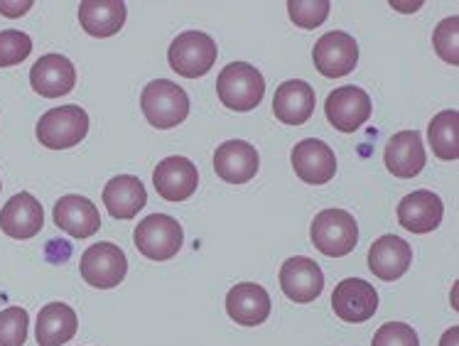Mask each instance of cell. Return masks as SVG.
<instances>
[{
    "label": "cell",
    "instance_id": "6da1fadb",
    "mask_svg": "<svg viewBox=\"0 0 459 346\" xmlns=\"http://www.w3.org/2000/svg\"><path fill=\"white\" fill-rule=\"evenodd\" d=\"M216 94H219V101L231 111H254L265 94V79L254 65L234 62V65L224 66V72H219Z\"/></svg>",
    "mask_w": 459,
    "mask_h": 346
},
{
    "label": "cell",
    "instance_id": "7a4b0ae2",
    "mask_svg": "<svg viewBox=\"0 0 459 346\" xmlns=\"http://www.w3.org/2000/svg\"><path fill=\"white\" fill-rule=\"evenodd\" d=\"M141 108L151 125L168 131L175 128L189 116L187 91L169 79H155L143 89Z\"/></svg>",
    "mask_w": 459,
    "mask_h": 346
},
{
    "label": "cell",
    "instance_id": "3957f363",
    "mask_svg": "<svg viewBox=\"0 0 459 346\" xmlns=\"http://www.w3.org/2000/svg\"><path fill=\"white\" fill-rule=\"evenodd\" d=\"M309 238L315 248L329 258L349 255L359 244L357 219L344 209H325L309 226Z\"/></svg>",
    "mask_w": 459,
    "mask_h": 346
},
{
    "label": "cell",
    "instance_id": "277c9868",
    "mask_svg": "<svg viewBox=\"0 0 459 346\" xmlns=\"http://www.w3.org/2000/svg\"><path fill=\"white\" fill-rule=\"evenodd\" d=\"M135 248L151 261H169L185 244V231L178 219L168 214H151L133 231Z\"/></svg>",
    "mask_w": 459,
    "mask_h": 346
},
{
    "label": "cell",
    "instance_id": "5b68a950",
    "mask_svg": "<svg viewBox=\"0 0 459 346\" xmlns=\"http://www.w3.org/2000/svg\"><path fill=\"white\" fill-rule=\"evenodd\" d=\"M89 133V116L82 106H59L42 113L38 121V141L48 150L74 148Z\"/></svg>",
    "mask_w": 459,
    "mask_h": 346
},
{
    "label": "cell",
    "instance_id": "8992f818",
    "mask_svg": "<svg viewBox=\"0 0 459 346\" xmlns=\"http://www.w3.org/2000/svg\"><path fill=\"white\" fill-rule=\"evenodd\" d=\"M216 56H219V49H216L214 39L206 32H197V30L178 35L172 39L168 52L169 66L179 76H187V79H197V76L212 72V66L216 65Z\"/></svg>",
    "mask_w": 459,
    "mask_h": 346
},
{
    "label": "cell",
    "instance_id": "52a82bcc",
    "mask_svg": "<svg viewBox=\"0 0 459 346\" xmlns=\"http://www.w3.org/2000/svg\"><path fill=\"white\" fill-rule=\"evenodd\" d=\"M79 271L91 288L99 290H111L118 288L128 272V258L116 244L101 241V244L89 246L82 255Z\"/></svg>",
    "mask_w": 459,
    "mask_h": 346
},
{
    "label": "cell",
    "instance_id": "ba28073f",
    "mask_svg": "<svg viewBox=\"0 0 459 346\" xmlns=\"http://www.w3.org/2000/svg\"><path fill=\"white\" fill-rule=\"evenodd\" d=\"M312 59H315L319 74L327 79L347 76L349 72H354L359 62L357 39L347 32H327L315 42Z\"/></svg>",
    "mask_w": 459,
    "mask_h": 346
},
{
    "label": "cell",
    "instance_id": "9c48e42d",
    "mask_svg": "<svg viewBox=\"0 0 459 346\" xmlns=\"http://www.w3.org/2000/svg\"><path fill=\"white\" fill-rule=\"evenodd\" d=\"M327 121L339 133H354L371 118V99L359 86H342L327 96Z\"/></svg>",
    "mask_w": 459,
    "mask_h": 346
},
{
    "label": "cell",
    "instance_id": "30bf717a",
    "mask_svg": "<svg viewBox=\"0 0 459 346\" xmlns=\"http://www.w3.org/2000/svg\"><path fill=\"white\" fill-rule=\"evenodd\" d=\"M332 307L339 319L349 324H361L371 319L378 309V292L371 282L364 278H347L334 288L332 295Z\"/></svg>",
    "mask_w": 459,
    "mask_h": 346
},
{
    "label": "cell",
    "instance_id": "8fae6325",
    "mask_svg": "<svg viewBox=\"0 0 459 346\" xmlns=\"http://www.w3.org/2000/svg\"><path fill=\"white\" fill-rule=\"evenodd\" d=\"M152 185L158 189V195L168 202H185L199 185V169L189 158L172 155L158 162V169L152 172Z\"/></svg>",
    "mask_w": 459,
    "mask_h": 346
},
{
    "label": "cell",
    "instance_id": "7c38bea8",
    "mask_svg": "<svg viewBox=\"0 0 459 346\" xmlns=\"http://www.w3.org/2000/svg\"><path fill=\"white\" fill-rule=\"evenodd\" d=\"M281 288L288 299L307 305V302H315L322 295L325 272L307 255H295V258H288L282 263Z\"/></svg>",
    "mask_w": 459,
    "mask_h": 346
},
{
    "label": "cell",
    "instance_id": "4fadbf2b",
    "mask_svg": "<svg viewBox=\"0 0 459 346\" xmlns=\"http://www.w3.org/2000/svg\"><path fill=\"white\" fill-rule=\"evenodd\" d=\"M292 169L307 185H327L337 172L334 150L319 138L300 141L292 150Z\"/></svg>",
    "mask_w": 459,
    "mask_h": 346
},
{
    "label": "cell",
    "instance_id": "5bb4252c",
    "mask_svg": "<svg viewBox=\"0 0 459 346\" xmlns=\"http://www.w3.org/2000/svg\"><path fill=\"white\" fill-rule=\"evenodd\" d=\"M261 168L258 150L246 141H226L214 152V169L229 185H246Z\"/></svg>",
    "mask_w": 459,
    "mask_h": 346
},
{
    "label": "cell",
    "instance_id": "9a60e30c",
    "mask_svg": "<svg viewBox=\"0 0 459 346\" xmlns=\"http://www.w3.org/2000/svg\"><path fill=\"white\" fill-rule=\"evenodd\" d=\"M445 204L430 189H418L401 199L398 204V221L411 234H430L442 224Z\"/></svg>",
    "mask_w": 459,
    "mask_h": 346
},
{
    "label": "cell",
    "instance_id": "2e32d148",
    "mask_svg": "<svg viewBox=\"0 0 459 346\" xmlns=\"http://www.w3.org/2000/svg\"><path fill=\"white\" fill-rule=\"evenodd\" d=\"M30 84L45 99H59L74 89L76 69L65 55H45L30 69Z\"/></svg>",
    "mask_w": 459,
    "mask_h": 346
},
{
    "label": "cell",
    "instance_id": "e0dca14e",
    "mask_svg": "<svg viewBox=\"0 0 459 346\" xmlns=\"http://www.w3.org/2000/svg\"><path fill=\"white\" fill-rule=\"evenodd\" d=\"M45 224V212L30 192L10 197L0 209V231L10 238H32Z\"/></svg>",
    "mask_w": 459,
    "mask_h": 346
},
{
    "label": "cell",
    "instance_id": "ac0fdd59",
    "mask_svg": "<svg viewBox=\"0 0 459 346\" xmlns=\"http://www.w3.org/2000/svg\"><path fill=\"white\" fill-rule=\"evenodd\" d=\"M226 312L241 327H258L271 317V295L258 282H238L226 295Z\"/></svg>",
    "mask_w": 459,
    "mask_h": 346
},
{
    "label": "cell",
    "instance_id": "d6986e66",
    "mask_svg": "<svg viewBox=\"0 0 459 346\" xmlns=\"http://www.w3.org/2000/svg\"><path fill=\"white\" fill-rule=\"evenodd\" d=\"M411 261L412 248L401 236L385 234L376 238L374 246L368 248V271L385 282L403 278L411 268Z\"/></svg>",
    "mask_w": 459,
    "mask_h": 346
},
{
    "label": "cell",
    "instance_id": "ffe728a7",
    "mask_svg": "<svg viewBox=\"0 0 459 346\" xmlns=\"http://www.w3.org/2000/svg\"><path fill=\"white\" fill-rule=\"evenodd\" d=\"M315 103H317L315 89L302 79H290L275 89L273 111H275V118L285 125H302L312 118Z\"/></svg>",
    "mask_w": 459,
    "mask_h": 346
},
{
    "label": "cell",
    "instance_id": "44dd1931",
    "mask_svg": "<svg viewBox=\"0 0 459 346\" xmlns=\"http://www.w3.org/2000/svg\"><path fill=\"white\" fill-rule=\"evenodd\" d=\"M55 224L74 238H89L101 229V216L91 199L66 195L55 204Z\"/></svg>",
    "mask_w": 459,
    "mask_h": 346
},
{
    "label": "cell",
    "instance_id": "7402d4cb",
    "mask_svg": "<svg viewBox=\"0 0 459 346\" xmlns=\"http://www.w3.org/2000/svg\"><path fill=\"white\" fill-rule=\"evenodd\" d=\"M385 168L395 177L411 179L420 175L425 168V148H422V138L415 131L395 133L394 138L385 145Z\"/></svg>",
    "mask_w": 459,
    "mask_h": 346
},
{
    "label": "cell",
    "instance_id": "603a6c76",
    "mask_svg": "<svg viewBox=\"0 0 459 346\" xmlns=\"http://www.w3.org/2000/svg\"><path fill=\"white\" fill-rule=\"evenodd\" d=\"M101 197L113 219H133L148 204V189L133 175H118L103 187Z\"/></svg>",
    "mask_w": 459,
    "mask_h": 346
},
{
    "label": "cell",
    "instance_id": "cb8c5ba5",
    "mask_svg": "<svg viewBox=\"0 0 459 346\" xmlns=\"http://www.w3.org/2000/svg\"><path fill=\"white\" fill-rule=\"evenodd\" d=\"M76 329H79V319L74 309L65 302H49L38 315V327H35L38 346H65L74 339Z\"/></svg>",
    "mask_w": 459,
    "mask_h": 346
},
{
    "label": "cell",
    "instance_id": "d4e9b609",
    "mask_svg": "<svg viewBox=\"0 0 459 346\" xmlns=\"http://www.w3.org/2000/svg\"><path fill=\"white\" fill-rule=\"evenodd\" d=\"M123 0H84L79 5V22L91 38H111L126 25Z\"/></svg>",
    "mask_w": 459,
    "mask_h": 346
},
{
    "label": "cell",
    "instance_id": "484cf974",
    "mask_svg": "<svg viewBox=\"0 0 459 346\" xmlns=\"http://www.w3.org/2000/svg\"><path fill=\"white\" fill-rule=\"evenodd\" d=\"M432 152L440 160L459 158V113L455 108L440 111L428 125Z\"/></svg>",
    "mask_w": 459,
    "mask_h": 346
},
{
    "label": "cell",
    "instance_id": "4316f807",
    "mask_svg": "<svg viewBox=\"0 0 459 346\" xmlns=\"http://www.w3.org/2000/svg\"><path fill=\"white\" fill-rule=\"evenodd\" d=\"M28 309L8 307L0 312V346H22L28 342Z\"/></svg>",
    "mask_w": 459,
    "mask_h": 346
},
{
    "label": "cell",
    "instance_id": "83f0119b",
    "mask_svg": "<svg viewBox=\"0 0 459 346\" xmlns=\"http://www.w3.org/2000/svg\"><path fill=\"white\" fill-rule=\"evenodd\" d=\"M329 10H332V5L327 0H290L288 3L290 20L302 30L319 28L329 18Z\"/></svg>",
    "mask_w": 459,
    "mask_h": 346
},
{
    "label": "cell",
    "instance_id": "f1b7e54d",
    "mask_svg": "<svg viewBox=\"0 0 459 346\" xmlns=\"http://www.w3.org/2000/svg\"><path fill=\"white\" fill-rule=\"evenodd\" d=\"M459 18L457 15H452V18H445L435 28L432 32V45L437 49V55L445 59V62H450V65H459Z\"/></svg>",
    "mask_w": 459,
    "mask_h": 346
},
{
    "label": "cell",
    "instance_id": "f546056e",
    "mask_svg": "<svg viewBox=\"0 0 459 346\" xmlns=\"http://www.w3.org/2000/svg\"><path fill=\"white\" fill-rule=\"evenodd\" d=\"M32 52V39L20 30L0 32V66H15L25 62Z\"/></svg>",
    "mask_w": 459,
    "mask_h": 346
},
{
    "label": "cell",
    "instance_id": "4dcf8cb0",
    "mask_svg": "<svg viewBox=\"0 0 459 346\" xmlns=\"http://www.w3.org/2000/svg\"><path fill=\"white\" fill-rule=\"evenodd\" d=\"M371 346H420V342H418L415 329L408 327L405 322H388L384 327H378Z\"/></svg>",
    "mask_w": 459,
    "mask_h": 346
},
{
    "label": "cell",
    "instance_id": "1f68e13d",
    "mask_svg": "<svg viewBox=\"0 0 459 346\" xmlns=\"http://www.w3.org/2000/svg\"><path fill=\"white\" fill-rule=\"evenodd\" d=\"M30 8H32L30 0H25V3H5V0H0V13L8 15V18H20V15H25Z\"/></svg>",
    "mask_w": 459,
    "mask_h": 346
},
{
    "label": "cell",
    "instance_id": "d6a6232c",
    "mask_svg": "<svg viewBox=\"0 0 459 346\" xmlns=\"http://www.w3.org/2000/svg\"><path fill=\"white\" fill-rule=\"evenodd\" d=\"M457 334H459L457 327L447 329V332H445V337H442L440 346H457Z\"/></svg>",
    "mask_w": 459,
    "mask_h": 346
},
{
    "label": "cell",
    "instance_id": "836d02e7",
    "mask_svg": "<svg viewBox=\"0 0 459 346\" xmlns=\"http://www.w3.org/2000/svg\"><path fill=\"white\" fill-rule=\"evenodd\" d=\"M0 192H3V185H0Z\"/></svg>",
    "mask_w": 459,
    "mask_h": 346
}]
</instances>
